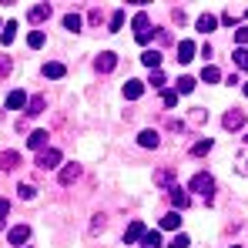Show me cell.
Instances as JSON below:
<instances>
[{
    "label": "cell",
    "mask_w": 248,
    "mask_h": 248,
    "mask_svg": "<svg viewBox=\"0 0 248 248\" xmlns=\"http://www.w3.org/2000/svg\"><path fill=\"white\" fill-rule=\"evenodd\" d=\"M7 238H10V245H24V242L31 238V228H27V225H14Z\"/></svg>",
    "instance_id": "8"
},
{
    "label": "cell",
    "mask_w": 248,
    "mask_h": 248,
    "mask_svg": "<svg viewBox=\"0 0 248 248\" xmlns=\"http://www.w3.org/2000/svg\"><path fill=\"white\" fill-rule=\"evenodd\" d=\"M141 64L151 67V71H161V54H158V50H144V54H141Z\"/></svg>",
    "instance_id": "14"
},
{
    "label": "cell",
    "mask_w": 248,
    "mask_h": 248,
    "mask_svg": "<svg viewBox=\"0 0 248 248\" xmlns=\"http://www.w3.org/2000/svg\"><path fill=\"white\" fill-rule=\"evenodd\" d=\"M34 195H37V191H34V185H20V198H24V202H31Z\"/></svg>",
    "instance_id": "35"
},
{
    "label": "cell",
    "mask_w": 248,
    "mask_h": 248,
    "mask_svg": "<svg viewBox=\"0 0 248 248\" xmlns=\"http://www.w3.org/2000/svg\"><path fill=\"white\" fill-rule=\"evenodd\" d=\"M141 94H144V84L141 81H124V97L127 101H138Z\"/></svg>",
    "instance_id": "13"
},
{
    "label": "cell",
    "mask_w": 248,
    "mask_h": 248,
    "mask_svg": "<svg viewBox=\"0 0 248 248\" xmlns=\"http://www.w3.org/2000/svg\"><path fill=\"white\" fill-rule=\"evenodd\" d=\"M27 17H31V24H41L50 17V3H34L31 10H27Z\"/></svg>",
    "instance_id": "6"
},
{
    "label": "cell",
    "mask_w": 248,
    "mask_h": 248,
    "mask_svg": "<svg viewBox=\"0 0 248 248\" xmlns=\"http://www.w3.org/2000/svg\"><path fill=\"white\" fill-rule=\"evenodd\" d=\"M121 24H124V10H114L111 14V31H121Z\"/></svg>",
    "instance_id": "32"
},
{
    "label": "cell",
    "mask_w": 248,
    "mask_h": 248,
    "mask_svg": "<svg viewBox=\"0 0 248 248\" xmlns=\"http://www.w3.org/2000/svg\"><path fill=\"white\" fill-rule=\"evenodd\" d=\"M171 17H174V20H178V24H185V20H188V14H185V10H181V7H174V14H171Z\"/></svg>",
    "instance_id": "39"
},
{
    "label": "cell",
    "mask_w": 248,
    "mask_h": 248,
    "mask_svg": "<svg viewBox=\"0 0 248 248\" xmlns=\"http://www.w3.org/2000/svg\"><path fill=\"white\" fill-rule=\"evenodd\" d=\"M171 205H174V208H188V205H191L188 191H185V188H171Z\"/></svg>",
    "instance_id": "16"
},
{
    "label": "cell",
    "mask_w": 248,
    "mask_h": 248,
    "mask_svg": "<svg viewBox=\"0 0 248 248\" xmlns=\"http://www.w3.org/2000/svg\"><path fill=\"white\" fill-rule=\"evenodd\" d=\"M57 165H61V151L47 148V151H41V155H37V168H44V171H47V168H57Z\"/></svg>",
    "instance_id": "5"
},
{
    "label": "cell",
    "mask_w": 248,
    "mask_h": 248,
    "mask_svg": "<svg viewBox=\"0 0 248 248\" xmlns=\"http://www.w3.org/2000/svg\"><path fill=\"white\" fill-rule=\"evenodd\" d=\"M221 124H225V131H242V127H245V111H238V108L228 111V114L221 118Z\"/></svg>",
    "instance_id": "2"
},
{
    "label": "cell",
    "mask_w": 248,
    "mask_h": 248,
    "mask_svg": "<svg viewBox=\"0 0 248 248\" xmlns=\"http://www.w3.org/2000/svg\"><path fill=\"white\" fill-rule=\"evenodd\" d=\"M78 178H81V165H74V161H71V165H64V168H61V174H57V181H61L64 188H67V185H74Z\"/></svg>",
    "instance_id": "3"
},
{
    "label": "cell",
    "mask_w": 248,
    "mask_h": 248,
    "mask_svg": "<svg viewBox=\"0 0 248 248\" xmlns=\"http://www.w3.org/2000/svg\"><path fill=\"white\" fill-rule=\"evenodd\" d=\"M232 248H238V245H232Z\"/></svg>",
    "instance_id": "45"
},
{
    "label": "cell",
    "mask_w": 248,
    "mask_h": 248,
    "mask_svg": "<svg viewBox=\"0 0 248 248\" xmlns=\"http://www.w3.org/2000/svg\"><path fill=\"white\" fill-rule=\"evenodd\" d=\"M191 57H195V44H191V41H181V44H178V61H181V64H188Z\"/></svg>",
    "instance_id": "19"
},
{
    "label": "cell",
    "mask_w": 248,
    "mask_h": 248,
    "mask_svg": "<svg viewBox=\"0 0 248 248\" xmlns=\"http://www.w3.org/2000/svg\"><path fill=\"white\" fill-rule=\"evenodd\" d=\"M7 211H10V202H7V198H0V221L7 218Z\"/></svg>",
    "instance_id": "41"
},
{
    "label": "cell",
    "mask_w": 248,
    "mask_h": 248,
    "mask_svg": "<svg viewBox=\"0 0 248 248\" xmlns=\"http://www.w3.org/2000/svg\"><path fill=\"white\" fill-rule=\"evenodd\" d=\"M174 91H178V97H181V94H191V91H195V78H181Z\"/></svg>",
    "instance_id": "29"
},
{
    "label": "cell",
    "mask_w": 248,
    "mask_h": 248,
    "mask_svg": "<svg viewBox=\"0 0 248 248\" xmlns=\"http://www.w3.org/2000/svg\"><path fill=\"white\" fill-rule=\"evenodd\" d=\"M141 242H144V248H158V245H161V232H144Z\"/></svg>",
    "instance_id": "28"
},
{
    "label": "cell",
    "mask_w": 248,
    "mask_h": 248,
    "mask_svg": "<svg viewBox=\"0 0 248 248\" xmlns=\"http://www.w3.org/2000/svg\"><path fill=\"white\" fill-rule=\"evenodd\" d=\"M148 81H151V87H161V84H165V74H161V71H151Z\"/></svg>",
    "instance_id": "37"
},
{
    "label": "cell",
    "mask_w": 248,
    "mask_h": 248,
    "mask_svg": "<svg viewBox=\"0 0 248 248\" xmlns=\"http://www.w3.org/2000/svg\"><path fill=\"white\" fill-rule=\"evenodd\" d=\"M191 191L205 195L208 202H211V191H215V178H211V174H205V171H198V174L191 178Z\"/></svg>",
    "instance_id": "1"
},
{
    "label": "cell",
    "mask_w": 248,
    "mask_h": 248,
    "mask_svg": "<svg viewBox=\"0 0 248 248\" xmlns=\"http://www.w3.org/2000/svg\"><path fill=\"white\" fill-rule=\"evenodd\" d=\"M174 178H178V174H174V168H161V171H158V174H155V185H174Z\"/></svg>",
    "instance_id": "21"
},
{
    "label": "cell",
    "mask_w": 248,
    "mask_h": 248,
    "mask_svg": "<svg viewBox=\"0 0 248 248\" xmlns=\"http://www.w3.org/2000/svg\"><path fill=\"white\" fill-rule=\"evenodd\" d=\"M0 228H3V221H0Z\"/></svg>",
    "instance_id": "43"
},
{
    "label": "cell",
    "mask_w": 248,
    "mask_h": 248,
    "mask_svg": "<svg viewBox=\"0 0 248 248\" xmlns=\"http://www.w3.org/2000/svg\"><path fill=\"white\" fill-rule=\"evenodd\" d=\"M44 41H47V37H44V31H31V37H27L31 50H41V47H44Z\"/></svg>",
    "instance_id": "27"
},
{
    "label": "cell",
    "mask_w": 248,
    "mask_h": 248,
    "mask_svg": "<svg viewBox=\"0 0 248 248\" xmlns=\"http://www.w3.org/2000/svg\"><path fill=\"white\" fill-rule=\"evenodd\" d=\"M141 238H144V225H141V221H131L127 232H124V242L131 245V242H141Z\"/></svg>",
    "instance_id": "12"
},
{
    "label": "cell",
    "mask_w": 248,
    "mask_h": 248,
    "mask_svg": "<svg viewBox=\"0 0 248 248\" xmlns=\"http://www.w3.org/2000/svg\"><path fill=\"white\" fill-rule=\"evenodd\" d=\"M20 165H24V158H20L17 151H3V155H0V168H3V171H14V168H20Z\"/></svg>",
    "instance_id": "7"
},
{
    "label": "cell",
    "mask_w": 248,
    "mask_h": 248,
    "mask_svg": "<svg viewBox=\"0 0 248 248\" xmlns=\"http://www.w3.org/2000/svg\"><path fill=\"white\" fill-rule=\"evenodd\" d=\"M91 232H94V235H97V232H104V218H101V215L94 218V225H91Z\"/></svg>",
    "instance_id": "40"
},
{
    "label": "cell",
    "mask_w": 248,
    "mask_h": 248,
    "mask_svg": "<svg viewBox=\"0 0 248 248\" xmlns=\"http://www.w3.org/2000/svg\"><path fill=\"white\" fill-rule=\"evenodd\" d=\"M64 27H67L71 34H78V31H81V17H78V14H67V17H64Z\"/></svg>",
    "instance_id": "30"
},
{
    "label": "cell",
    "mask_w": 248,
    "mask_h": 248,
    "mask_svg": "<svg viewBox=\"0 0 248 248\" xmlns=\"http://www.w3.org/2000/svg\"><path fill=\"white\" fill-rule=\"evenodd\" d=\"M138 144H141V148H158V144H161V134H158V131H141V134H138Z\"/></svg>",
    "instance_id": "11"
},
{
    "label": "cell",
    "mask_w": 248,
    "mask_h": 248,
    "mask_svg": "<svg viewBox=\"0 0 248 248\" xmlns=\"http://www.w3.org/2000/svg\"><path fill=\"white\" fill-rule=\"evenodd\" d=\"M178 225H181V215H178V211H171V215L161 218V228H168V232H174Z\"/></svg>",
    "instance_id": "25"
},
{
    "label": "cell",
    "mask_w": 248,
    "mask_h": 248,
    "mask_svg": "<svg viewBox=\"0 0 248 248\" xmlns=\"http://www.w3.org/2000/svg\"><path fill=\"white\" fill-rule=\"evenodd\" d=\"M195 27H198V31H202V34H211V31H215V27H218V17H211V14H202V17H198V24H195Z\"/></svg>",
    "instance_id": "17"
},
{
    "label": "cell",
    "mask_w": 248,
    "mask_h": 248,
    "mask_svg": "<svg viewBox=\"0 0 248 248\" xmlns=\"http://www.w3.org/2000/svg\"><path fill=\"white\" fill-rule=\"evenodd\" d=\"M131 27H134V37L148 34V14H144V10H138V14H134V24H131Z\"/></svg>",
    "instance_id": "18"
},
{
    "label": "cell",
    "mask_w": 248,
    "mask_h": 248,
    "mask_svg": "<svg viewBox=\"0 0 248 248\" xmlns=\"http://www.w3.org/2000/svg\"><path fill=\"white\" fill-rule=\"evenodd\" d=\"M188 245H191L188 235H174V242H171V248H188Z\"/></svg>",
    "instance_id": "34"
},
{
    "label": "cell",
    "mask_w": 248,
    "mask_h": 248,
    "mask_svg": "<svg viewBox=\"0 0 248 248\" xmlns=\"http://www.w3.org/2000/svg\"><path fill=\"white\" fill-rule=\"evenodd\" d=\"M205 118H208V114H205V111H202V108H195V111H191V121H195V124H202V121H205Z\"/></svg>",
    "instance_id": "38"
},
{
    "label": "cell",
    "mask_w": 248,
    "mask_h": 248,
    "mask_svg": "<svg viewBox=\"0 0 248 248\" xmlns=\"http://www.w3.org/2000/svg\"><path fill=\"white\" fill-rule=\"evenodd\" d=\"M44 144H47V131H34L27 138V148H34V151H44Z\"/></svg>",
    "instance_id": "20"
},
{
    "label": "cell",
    "mask_w": 248,
    "mask_h": 248,
    "mask_svg": "<svg viewBox=\"0 0 248 248\" xmlns=\"http://www.w3.org/2000/svg\"><path fill=\"white\" fill-rule=\"evenodd\" d=\"M14 37H17V24H14V20H7V24H3V34H0V41H3V44H14Z\"/></svg>",
    "instance_id": "24"
},
{
    "label": "cell",
    "mask_w": 248,
    "mask_h": 248,
    "mask_svg": "<svg viewBox=\"0 0 248 248\" xmlns=\"http://www.w3.org/2000/svg\"><path fill=\"white\" fill-rule=\"evenodd\" d=\"M202 81L205 84H218L221 81V71H218V67H205V71H202Z\"/></svg>",
    "instance_id": "26"
},
{
    "label": "cell",
    "mask_w": 248,
    "mask_h": 248,
    "mask_svg": "<svg viewBox=\"0 0 248 248\" xmlns=\"http://www.w3.org/2000/svg\"><path fill=\"white\" fill-rule=\"evenodd\" d=\"M10 71H14V61H10L7 54H0V78H7Z\"/></svg>",
    "instance_id": "31"
},
{
    "label": "cell",
    "mask_w": 248,
    "mask_h": 248,
    "mask_svg": "<svg viewBox=\"0 0 248 248\" xmlns=\"http://www.w3.org/2000/svg\"><path fill=\"white\" fill-rule=\"evenodd\" d=\"M161 101H165V108H174V104H178V91H165Z\"/></svg>",
    "instance_id": "33"
},
{
    "label": "cell",
    "mask_w": 248,
    "mask_h": 248,
    "mask_svg": "<svg viewBox=\"0 0 248 248\" xmlns=\"http://www.w3.org/2000/svg\"><path fill=\"white\" fill-rule=\"evenodd\" d=\"M94 67H97L101 74H111V71L118 67V54H111V50H104V54H101V57L94 61Z\"/></svg>",
    "instance_id": "4"
},
{
    "label": "cell",
    "mask_w": 248,
    "mask_h": 248,
    "mask_svg": "<svg viewBox=\"0 0 248 248\" xmlns=\"http://www.w3.org/2000/svg\"><path fill=\"white\" fill-rule=\"evenodd\" d=\"M232 61H235L238 71H248V50H245V47H238V50L232 54Z\"/></svg>",
    "instance_id": "23"
},
{
    "label": "cell",
    "mask_w": 248,
    "mask_h": 248,
    "mask_svg": "<svg viewBox=\"0 0 248 248\" xmlns=\"http://www.w3.org/2000/svg\"><path fill=\"white\" fill-rule=\"evenodd\" d=\"M245 144H248V138H245Z\"/></svg>",
    "instance_id": "46"
},
{
    "label": "cell",
    "mask_w": 248,
    "mask_h": 248,
    "mask_svg": "<svg viewBox=\"0 0 248 248\" xmlns=\"http://www.w3.org/2000/svg\"><path fill=\"white\" fill-rule=\"evenodd\" d=\"M0 31H3V24H0Z\"/></svg>",
    "instance_id": "44"
},
{
    "label": "cell",
    "mask_w": 248,
    "mask_h": 248,
    "mask_svg": "<svg viewBox=\"0 0 248 248\" xmlns=\"http://www.w3.org/2000/svg\"><path fill=\"white\" fill-rule=\"evenodd\" d=\"M44 108H47V97H44V94L31 97V101H27V118H37V114H44Z\"/></svg>",
    "instance_id": "9"
},
{
    "label": "cell",
    "mask_w": 248,
    "mask_h": 248,
    "mask_svg": "<svg viewBox=\"0 0 248 248\" xmlns=\"http://www.w3.org/2000/svg\"><path fill=\"white\" fill-rule=\"evenodd\" d=\"M235 41H238V47H245L248 44V27H238V31H235Z\"/></svg>",
    "instance_id": "36"
},
{
    "label": "cell",
    "mask_w": 248,
    "mask_h": 248,
    "mask_svg": "<svg viewBox=\"0 0 248 248\" xmlns=\"http://www.w3.org/2000/svg\"><path fill=\"white\" fill-rule=\"evenodd\" d=\"M7 108H10V111L27 108V94H24V91H10V94H7Z\"/></svg>",
    "instance_id": "10"
},
{
    "label": "cell",
    "mask_w": 248,
    "mask_h": 248,
    "mask_svg": "<svg viewBox=\"0 0 248 248\" xmlns=\"http://www.w3.org/2000/svg\"><path fill=\"white\" fill-rule=\"evenodd\" d=\"M67 74V67L64 64H57V61H50V64H44V78H50V81H57V78H64Z\"/></svg>",
    "instance_id": "15"
},
{
    "label": "cell",
    "mask_w": 248,
    "mask_h": 248,
    "mask_svg": "<svg viewBox=\"0 0 248 248\" xmlns=\"http://www.w3.org/2000/svg\"><path fill=\"white\" fill-rule=\"evenodd\" d=\"M208 151H211V138H202L198 144H191V155H195V158H205Z\"/></svg>",
    "instance_id": "22"
},
{
    "label": "cell",
    "mask_w": 248,
    "mask_h": 248,
    "mask_svg": "<svg viewBox=\"0 0 248 248\" xmlns=\"http://www.w3.org/2000/svg\"><path fill=\"white\" fill-rule=\"evenodd\" d=\"M245 97H248V84H245Z\"/></svg>",
    "instance_id": "42"
}]
</instances>
